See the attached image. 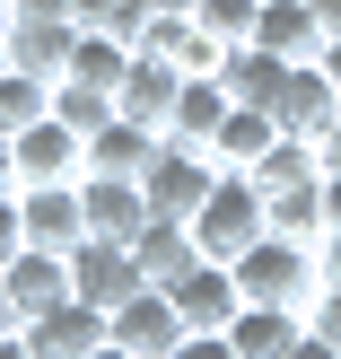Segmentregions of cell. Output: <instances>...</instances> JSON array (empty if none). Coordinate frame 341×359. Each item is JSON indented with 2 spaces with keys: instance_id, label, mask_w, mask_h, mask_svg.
Returning <instances> with one entry per match:
<instances>
[{
  "instance_id": "1",
  "label": "cell",
  "mask_w": 341,
  "mask_h": 359,
  "mask_svg": "<svg viewBox=\"0 0 341 359\" xmlns=\"http://www.w3.org/2000/svg\"><path fill=\"white\" fill-rule=\"evenodd\" d=\"M228 272H237L245 307H298V316H307L315 298H324V263H315V245L272 237V228H263V237L245 245V255L228 263Z\"/></svg>"
},
{
  "instance_id": "2",
  "label": "cell",
  "mask_w": 341,
  "mask_h": 359,
  "mask_svg": "<svg viewBox=\"0 0 341 359\" xmlns=\"http://www.w3.org/2000/svg\"><path fill=\"white\" fill-rule=\"evenodd\" d=\"M263 228H272V210H263V184H254V175H228V167H219L210 202L193 210V245H202L210 263H237L245 245L263 237Z\"/></svg>"
},
{
  "instance_id": "3",
  "label": "cell",
  "mask_w": 341,
  "mask_h": 359,
  "mask_svg": "<svg viewBox=\"0 0 341 359\" xmlns=\"http://www.w3.org/2000/svg\"><path fill=\"white\" fill-rule=\"evenodd\" d=\"M210 184H219V158H210V149H184V140H167V149L140 167L149 219H193V210L210 202Z\"/></svg>"
},
{
  "instance_id": "4",
  "label": "cell",
  "mask_w": 341,
  "mask_h": 359,
  "mask_svg": "<svg viewBox=\"0 0 341 359\" xmlns=\"http://www.w3.org/2000/svg\"><path fill=\"white\" fill-rule=\"evenodd\" d=\"M132 290H149V280H140V263H132L123 237H79V245H70V298H88V307L114 316Z\"/></svg>"
},
{
  "instance_id": "5",
  "label": "cell",
  "mask_w": 341,
  "mask_h": 359,
  "mask_svg": "<svg viewBox=\"0 0 341 359\" xmlns=\"http://www.w3.org/2000/svg\"><path fill=\"white\" fill-rule=\"evenodd\" d=\"M9 149H18V184H79L88 175V132H70L62 114L9 132Z\"/></svg>"
},
{
  "instance_id": "6",
  "label": "cell",
  "mask_w": 341,
  "mask_h": 359,
  "mask_svg": "<svg viewBox=\"0 0 341 359\" xmlns=\"http://www.w3.org/2000/svg\"><path fill=\"white\" fill-rule=\"evenodd\" d=\"M167 298H175V316H184V333H228L237 325V307H245V290H237V272L228 263H184V272L167 280Z\"/></svg>"
},
{
  "instance_id": "7",
  "label": "cell",
  "mask_w": 341,
  "mask_h": 359,
  "mask_svg": "<svg viewBox=\"0 0 341 359\" xmlns=\"http://www.w3.org/2000/svg\"><path fill=\"white\" fill-rule=\"evenodd\" d=\"M333 114H341V88L324 79V62H289V79H280V97H272V123L298 132V140H324Z\"/></svg>"
},
{
  "instance_id": "8",
  "label": "cell",
  "mask_w": 341,
  "mask_h": 359,
  "mask_svg": "<svg viewBox=\"0 0 341 359\" xmlns=\"http://www.w3.org/2000/svg\"><path fill=\"white\" fill-rule=\"evenodd\" d=\"M114 342L132 351V359H175V351H184V316H175V298L167 290H132L114 307Z\"/></svg>"
},
{
  "instance_id": "9",
  "label": "cell",
  "mask_w": 341,
  "mask_h": 359,
  "mask_svg": "<svg viewBox=\"0 0 341 359\" xmlns=\"http://www.w3.org/2000/svg\"><path fill=\"white\" fill-rule=\"evenodd\" d=\"M18 219H27V245H44V255H70L88 237L79 184H18Z\"/></svg>"
},
{
  "instance_id": "10",
  "label": "cell",
  "mask_w": 341,
  "mask_h": 359,
  "mask_svg": "<svg viewBox=\"0 0 341 359\" xmlns=\"http://www.w3.org/2000/svg\"><path fill=\"white\" fill-rule=\"evenodd\" d=\"M0 290H9L18 325H35V316H53L70 298V255H44V245H27L18 263H0Z\"/></svg>"
},
{
  "instance_id": "11",
  "label": "cell",
  "mask_w": 341,
  "mask_h": 359,
  "mask_svg": "<svg viewBox=\"0 0 341 359\" xmlns=\"http://www.w3.org/2000/svg\"><path fill=\"white\" fill-rule=\"evenodd\" d=\"M79 210H88V237H140V219H149V193H140V175H79Z\"/></svg>"
},
{
  "instance_id": "12",
  "label": "cell",
  "mask_w": 341,
  "mask_h": 359,
  "mask_svg": "<svg viewBox=\"0 0 341 359\" xmlns=\"http://www.w3.org/2000/svg\"><path fill=\"white\" fill-rule=\"evenodd\" d=\"M105 333H114V316H105V307H88V298H62L53 316H35V325H27V342H35V359H88Z\"/></svg>"
},
{
  "instance_id": "13",
  "label": "cell",
  "mask_w": 341,
  "mask_h": 359,
  "mask_svg": "<svg viewBox=\"0 0 341 359\" xmlns=\"http://www.w3.org/2000/svg\"><path fill=\"white\" fill-rule=\"evenodd\" d=\"M175 88H184V70H175V62H158V53H132V79L114 88V114H132V123H149V132H167Z\"/></svg>"
},
{
  "instance_id": "14",
  "label": "cell",
  "mask_w": 341,
  "mask_h": 359,
  "mask_svg": "<svg viewBox=\"0 0 341 359\" xmlns=\"http://www.w3.org/2000/svg\"><path fill=\"white\" fill-rule=\"evenodd\" d=\"M0 44H9L18 70L62 79V70H70V44H79V27H70V18H9V35H0Z\"/></svg>"
},
{
  "instance_id": "15",
  "label": "cell",
  "mask_w": 341,
  "mask_h": 359,
  "mask_svg": "<svg viewBox=\"0 0 341 359\" xmlns=\"http://www.w3.org/2000/svg\"><path fill=\"white\" fill-rule=\"evenodd\" d=\"M158 149H167V132H149V123L114 114V123H97V132H88V175H140Z\"/></svg>"
},
{
  "instance_id": "16",
  "label": "cell",
  "mask_w": 341,
  "mask_h": 359,
  "mask_svg": "<svg viewBox=\"0 0 341 359\" xmlns=\"http://www.w3.org/2000/svg\"><path fill=\"white\" fill-rule=\"evenodd\" d=\"M132 35H114V27H79V44H70V70L62 79H79V88H105V97H114L123 79H132Z\"/></svg>"
},
{
  "instance_id": "17",
  "label": "cell",
  "mask_w": 341,
  "mask_h": 359,
  "mask_svg": "<svg viewBox=\"0 0 341 359\" xmlns=\"http://www.w3.org/2000/svg\"><path fill=\"white\" fill-rule=\"evenodd\" d=\"M228 105H237V97H228V79H219V70H210V79H184V88H175V114H167V140H184V149H210V132L228 123Z\"/></svg>"
},
{
  "instance_id": "18",
  "label": "cell",
  "mask_w": 341,
  "mask_h": 359,
  "mask_svg": "<svg viewBox=\"0 0 341 359\" xmlns=\"http://www.w3.org/2000/svg\"><path fill=\"white\" fill-rule=\"evenodd\" d=\"M132 263H140V280H149V290H167L184 263H202V245H193V219H140Z\"/></svg>"
},
{
  "instance_id": "19",
  "label": "cell",
  "mask_w": 341,
  "mask_h": 359,
  "mask_svg": "<svg viewBox=\"0 0 341 359\" xmlns=\"http://www.w3.org/2000/svg\"><path fill=\"white\" fill-rule=\"evenodd\" d=\"M254 44H263V53H280V62H315V53H324V27H315L307 0H263Z\"/></svg>"
},
{
  "instance_id": "20",
  "label": "cell",
  "mask_w": 341,
  "mask_h": 359,
  "mask_svg": "<svg viewBox=\"0 0 341 359\" xmlns=\"http://www.w3.org/2000/svg\"><path fill=\"white\" fill-rule=\"evenodd\" d=\"M298 333H307V316H298V307H237L228 342H237V359H289Z\"/></svg>"
},
{
  "instance_id": "21",
  "label": "cell",
  "mask_w": 341,
  "mask_h": 359,
  "mask_svg": "<svg viewBox=\"0 0 341 359\" xmlns=\"http://www.w3.org/2000/svg\"><path fill=\"white\" fill-rule=\"evenodd\" d=\"M272 140H280L272 105H228V123H219V132H210V158H219L228 175H245V167H254L263 149H272Z\"/></svg>"
},
{
  "instance_id": "22",
  "label": "cell",
  "mask_w": 341,
  "mask_h": 359,
  "mask_svg": "<svg viewBox=\"0 0 341 359\" xmlns=\"http://www.w3.org/2000/svg\"><path fill=\"white\" fill-rule=\"evenodd\" d=\"M263 184V202H272V193H289V184H315V175H324V149H315V140H298V132H280L272 149L254 158V167H245Z\"/></svg>"
},
{
  "instance_id": "23",
  "label": "cell",
  "mask_w": 341,
  "mask_h": 359,
  "mask_svg": "<svg viewBox=\"0 0 341 359\" xmlns=\"http://www.w3.org/2000/svg\"><path fill=\"white\" fill-rule=\"evenodd\" d=\"M219 79H228V97H237V105H272L280 79H289V62H280V53H263V44H228Z\"/></svg>"
},
{
  "instance_id": "24",
  "label": "cell",
  "mask_w": 341,
  "mask_h": 359,
  "mask_svg": "<svg viewBox=\"0 0 341 359\" xmlns=\"http://www.w3.org/2000/svg\"><path fill=\"white\" fill-rule=\"evenodd\" d=\"M272 237H298V245H324L333 237V219H324V175L315 184H289V193H272Z\"/></svg>"
},
{
  "instance_id": "25",
  "label": "cell",
  "mask_w": 341,
  "mask_h": 359,
  "mask_svg": "<svg viewBox=\"0 0 341 359\" xmlns=\"http://www.w3.org/2000/svg\"><path fill=\"white\" fill-rule=\"evenodd\" d=\"M44 114H53V79L0 62V132H27V123H44Z\"/></svg>"
},
{
  "instance_id": "26",
  "label": "cell",
  "mask_w": 341,
  "mask_h": 359,
  "mask_svg": "<svg viewBox=\"0 0 341 359\" xmlns=\"http://www.w3.org/2000/svg\"><path fill=\"white\" fill-rule=\"evenodd\" d=\"M53 114L70 132H97V123H114V97L105 88H79V79H53Z\"/></svg>"
},
{
  "instance_id": "27",
  "label": "cell",
  "mask_w": 341,
  "mask_h": 359,
  "mask_svg": "<svg viewBox=\"0 0 341 359\" xmlns=\"http://www.w3.org/2000/svg\"><path fill=\"white\" fill-rule=\"evenodd\" d=\"M193 18H202V35H219V44H254L263 0H193Z\"/></svg>"
},
{
  "instance_id": "28",
  "label": "cell",
  "mask_w": 341,
  "mask_h": 359,
  "mask_svg": "<svg viewBox=\"0 0 341 359\" xmlns=\"http://www.w3.org/2000/svg\"><path fill=\"white\" fill-rule=\"evenodd\" d=\"M27 255V219H18V193H0V263Z\"/></svg>"
},
{
  "instance_id": "29",
  "label": "cell",
  "mask_w": 341,
  "mask_h": 359,
  "mask_svg": "<svg viewBox=\"0 0 341 359\" xmlns=\"http://www.w3.org/2000/svg\"><path fill=\"white\" fill-rule=\"evenodd\" d=\"M132 0H70V27H123Z\"/></svg>"
},
{
  "instance_id": "30",
  "label": "cell",
  "mask_w": 341,
  "mask_h": 359,
  "mask_svg": "<svg viewBox=\"0 0 341 359\" xmlns=\"http://www.w3.org/2000/svg\"><path fill=\"white\" fill-rule=\"evenodd\" d=\"M175 359H237V342H228V333H184Z\"/></svg>"
},
{
  "instance_id": "31",
  "label": "cell",
  "mask_w": 341,
  "mask_h": 359,
  "mask_svg": "<svg viewBox=\"0 0 341 359\" xmlns=\"http://www.w3.org/2000/svg\"><path fill=\"white\" fill-rule=\"evenodd\" d=\"M307 325L324 333V342H341V290H324V298H315V307H307Z\"/></svg>"
},
{
  "instance_id": "32",
  "label": "cell",
  "mask_w": 341,
  "mask_h": 359,
  "mask_svg": "<svg viewBox=\"0 0 341 359\" xmlns=\"http://www.w3.org/2000/svg\"><path fill=\"white\" fill-rule=\"evenodd\" d=\"M315 263H324V290H341V228H333L324 245H315Z\"/></svg>"
},
{
  "instance_id": "33",
  "label": "cell",
  "mask_w": 341,
  "mask_h": 359,
  "mask_svg": "<svg viewBox=\"0 0 341 359\" xmlns=\"http://www.w3.org/2000/svg\"><path fill=\"white\" fill-rule=\"evenodd\" d=\"M289 359H341V342H324V333L307 325V333H298V351H289Z\"/></svg>"
},
{
  "instance_id": "34",
  "label": "cell",
  "mask_w": 341,
  "mask_h": 359,
  "mask_svg": "<svg viewBox=\"0 0 341 359\" xmlns=\"http://www.w3.org/2000/svg\"><path fill=\"white\" fill-rule=\"evenodd\" d=\"M307 9H315V27H324V44H333L341 35V0H307Z\"/></svg>"
},
{
  "instance_id": "35",
  "label": "cell",
  "mask_w": 341,
  "mask_h": 359,
  "mask_svg": "<svg viewBox=\"0 0 341 359\" xmlns=\"http://www.w3.org/2000/svg\"><path fill=\"white\" fill-rule=\"evenodd\" d=\"M0 359H35V342H27V325H9V333H0Z\"/></svg>"
},
{
  "instance_id": "36",
  "label": "cell",
  "mask_w": 341,
  "mask_h": 359,
  "mask_svg": "<svg viewBox=\"0 0 341 359\" xmlns=\"http://www.w3.org/2000/svg\"><path fill=\"white\" fill-rule=\"evenodd\" d=\"M324 219L341 228V167H324Z\"/></svg>"
},
{
  "instance_id": "37",
  "label": "cell",
  "mask_w": 341,
  "mask_h": 359,
  "mask_svg": "<svg viewBox=\"0 0 341 359\" xmlns=\"http://www.w3.org/2000/svg\"><path fill=\"white\" fill-rule=\"evenodd\" d=\"M0 193H18V149H9V132H0Z\"/></svg>"
},
{
  "instance_id": "38",
  "label": "cell",
  "mask_w": 341,
  "mask_h": 359,
  "mask_svg": "<svg viewBox=\"0 0 341 359\" xmlns=\"http://www.w3.org/2000/svg\"><path fill=\"white\" fill-rule=\"evenodd\" d=\"M315 62H324V79L341 88V35H333V44H324V53H315Z\"/></svg>"
},
{
  "instance_id": "39",
  "label": "cell",
  "mask_w": 341,
  "mask_h": 359,
  "mask_svg": "<svg viewBox=\"0 0 341 359\" xmlns=\"http://www.w3.org/2000/svg\"><path fill=\"white\" fill-rule=\"evenodd\" d=\"M315 149H324V167H341V114H333V132L315 140Z\"/></svg>"
},
{
  "instance_id": "40",
  "label": "cell",
  "mask_w": 341,
  "mask_h": 359,
  "mask_svg": "<svg viewBox=\"0 0 341 359\" xmlns=\"http://www.w3.org/2000/svg\"><path fill=\"white\" fill-rule=\"evenodd\" d=\"M88 359H132V351H123V342H114V333H105V342H97V351H88Z\"/></svg>"
},
{
  "instance_id": "41",
  "label": "cell",
  "mask_w": 341,
  "mask_h": 359,
  "mask_svg": "<svg viewBox=\"0 0 341 359\" xmlns=\"http://www.w3.org/2000/svg\"><path fill=\"white\" fill-rule=\"evenodd\" d=\"M9 325H18V307H9V290H0V333H9Z\"/></svg>"
},
{
  "instance_id": "42",
  "label": "cell",
  "mask_w": 341,
  "mask_h": 359,
  "mask_svg": "<svg viewBox=\"0 0 341 359\" xmlns=\"http://www.w3.org/2000/svg\"><path fill=\"white\" fill-rule=\"evenodd\" d=\"M149 9H193V0H149Z\"/></svg>"
},
{
  "instance_id": "43",
  "label": "cell",
  "mask_w": 341,
  "mask_h": 359,
  "mask_svg": "<svg viewBox=\"0 0 341 359\" xmlns=\"http://www.w3.org/2000/svg\"><path fill=\"white\" fill-rule=\"evenodd\" d=\"M0 35H9V0H0Z\"/></svg>"
},
{
  "instance_id": "44",
  "label": "cell",
  "mask_w": 341,
  "mask_h": 359,
  "mask_svg": "<svg viewBox=\"0 0 341 359\" xmlns=\"http://www.w3.org/2000/svg\"><path fill=\"white\" fill-rule=\"evenodd\" d=\"M0 62H9V44H0Z\"/></svg>"
}]
</instances>
